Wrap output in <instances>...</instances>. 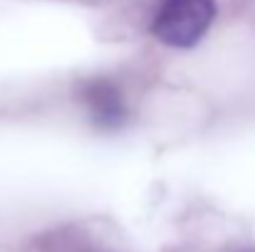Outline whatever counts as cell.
Returning <instances> with one entry per match:
<instances>
[{"mask_svg": "<svg viewBox=\"0 0 255 252\" xmlns=\"http://www.w3.org/2000/svg\"><path fill=\"white\" fill-rule=\"evenodd\" d=\"M243 252H255V250H243Z\"/></svg>", "mask_w": 255, "mask_h": 252, "instance_id": "3957f363", "label": "cell"}, {"mask_svg": "<svg viewBox=\"0 0 255 252\" xmlns=\"http://www.w3.org/2000/svg\"><path fill=\"white\" fill-rule=\"evenodd\" d=\"M216 17L213 0H161L154 15V37L169 47H193Z\"/></svg>", "mask_w": 255, "mask_h": 252, "instance_id": "6da1fadb", "label": "cell"}, {"mask_svg": "<svg viewBox=\"0 0 255 252\" xmlns=\"http://www.w3.org/2000/svg\"><path fill=\"white\" fill-rule=\"evenodd\" d=\"M80 99L87 106V114H89V119H92V124L97 129L117 131L129 119L124 96H122L119 86L112 80L97 77V80L82 82L80 84Z\"/></svg>", "mask_w": 255, "mask_h": 252, "instance_id": "7a4b0ae2", "label": "cell"}]
</instances>
